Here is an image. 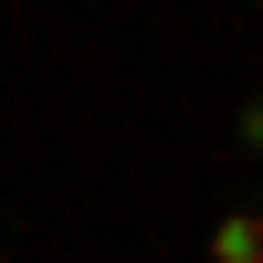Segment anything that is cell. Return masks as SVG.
Wrapping results in <instances>:
<instances>
[{"mask_svg":"<svg viewBox=\"0 0 263 263\" xmlns=\"http://www.w3.org/2000/svg\"><path fill=\"white\" fill-rule=\"evenodd\" d=\"M242 147H253V158H263V95L242 105Z\"/></svg>","mask_w":263,"mask_h":263,"instance_id":"obj_2","label":"cell"},{"mask_svg":"<svg viewBox=\"0 0 263 263\" xmlns=\"http://www.w3.org/2000/svg\"><path fill=\"white\" fill-rule=\"evenodd\" d=\"M211 263H263V211H221L211 221Z\"/></svg>","mask_w":263,"mask_h":263,"instance_id":"obj_1","label":"cell"}]
</instances>
